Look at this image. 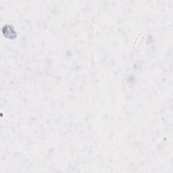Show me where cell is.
<instances>
[{
	"mask_svg": "<svg viewBox=\"0 0 173 173\" xmlns=\"http://www.w3.org/2000/svg\"><path fill=\"white\" fill-rule=\"evenodd\" d=\"M10 32L11 33H15L14 28H12V26L10 25H5L3 28V34L4 35L5 37H7L8 39H13L12 35H10Z\"/></svg>",
	"mask_w": 173,
	"mask_h": 173,
	"instance_id": "6da1fadb",
	"label": "cell"
}]
</instances>
